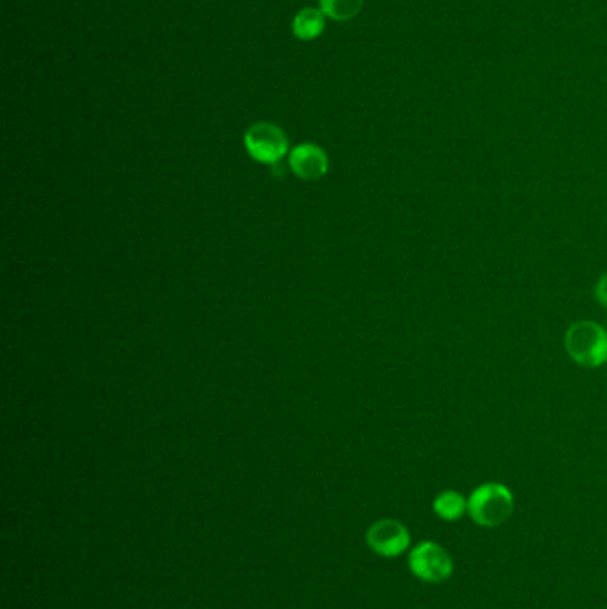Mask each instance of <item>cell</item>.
Listing matches in <instances>:
<instances>
[{"label":"cell","instance_id":"cell-7","mask_svg":"<svg viewBox=\"0 0 607 609\" xmlns=\"http://www.w3.org/2000/svg\"><path fill=\"white\" fill-rule=\"evenodd\" d=\"M326 15L319 8L301 9L292 20V33L300 41H314L324 33Z\"/></svg>","mask_w":607,"mask_h":609},{"label":"cell","instance_id":"cell-4","mask_svg":"<svg viewBox=\"0 0 607 609\" xmlns=\"http://www.w3.org/2000/svg\"><path fill=\"white\" fill-rule=\"evenodd\" d=\"M408 565L413 576L419 577L424 583L437 585L453 576V558L442 545L435 542H421L417 547H413L408 556Z\"/></svg>","mask_w":607,"mask_h":609},{"label":"cell","instance_id":"cell-2","mask_svg":"<svg viewBox=\"0 0 607 609\" xmlns=\"http://www.w3.org/2000/svg\"><path fill=\"white\" fill-rule=\"evenodd\" d=\"M568 357L583 367H600L607 362V333L593 321H577L565 335Z\"/></svg>","mask_w":607,"mask_h":609},{"label":"cell","instance_id":"cell-1","mask_svg":"<svg viewBox=\"0 0 607 609\" xmlns=\"http://www.w3.org/2000/svg\"><path fill=\"white\" fill-rule=\"evenodd\" d=\"M515 499L502 483H483L467 499V512L481 528H497L510 519Z\"/></svg>","mask_w":607,"mask_h":609},{"label":"cell","instance_id":"cell-5","mask_svg":"<svg viewBox=\"0 0 607 609\" xmlns=\"http://www.w3.org/2000/svg\"><path fill=\"white\" fill-rule=\"evenodd\" d=\"M367 545L383 558H397L410 547V533L397 520L383 519L374 522L365 535Z\"/></svg>","mask_w":607,"mask_h":609},{"label":"cell","instance_id":"cell-8","mask_svg":"<svg viewBox=\"0 0 607 609\" xmlns=\"http://www.w3.org/2000/svg\"><path fill=\"white\" fill-rule=\"evenodd\" d=\"M433 510L440 519L454 522V520L462 519L463 513L467 512V499L456 490H446L435 497Z\"/></svg>","mask_w":607,"mask_h":609},{"label":"cell","instance_id":"cell-10","mask_svg":"<svg viewBox=\"0 0 607 609\" xmlns=\"http://www.w3.org/2000/svg\"><path fill=\"white\" fill-rule=\"evenodd\" d=\"M595 298L602 307H607V273H604L595 285Z\"/></svg>","mask_w":607,"mask_h":609},{"label":"cell","instance_id":"cell-3","mask_svg":"<svg viewBox=\"0 0 607 609\" xmlns=\"http://www.w3.org/2000/svg\"><path fill=\"white\" fill-rule=\"evenodd\" d=\"M244 147L255 161L276 164L289 152V141L284 130L275 123L260 122L251 125L244 134Z\"/></svg>","mask_w":607,"mask_h":609},{"label":"cell","instance_id":"cell-6","mask_svg":"<svg viewBox=\"0 0 607 609\" xmlns=\"http://www.w3.org/2000/svg\"><path fill=\"white\" fill-rule=\"evenodd\" d=\"M289 164L296 177L303 180H319L328 171V155L324 154L323 148L305 143L294 148L289 155Z\"/></svg>","mask_w":607,"mask_h":609},{"label":"cell","instance_id":"cell-9","mask_svg":"<svg viewBox=\"0 0 607 609\" xmlns=\"http://www.w3.org/2000/svg\"><path fill=\"white\" fill-rule=\"evenodd\" d=\"M364 0H319V9L335 22H346L357 17Z\"/></svg>","mask_w":607,"mask_h":609}]
</instances>
